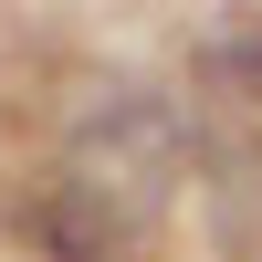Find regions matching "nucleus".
Instances as JSON below:
<instances>
[{"label": "nucleus", "instance_id": "f257e3e1", "mask_svg": "<svg viewBox=\"0 0 262 262\" xmlns=\"http://www.w3.org/2000/svg\"><path fill=\"white\" fill-rule=\"evenodd\" d=\"M179 179H189V116L168 95L95 105V116L74 126V147H63V168H53V189H74L84 210H105L126 242H147V231L168 221Z\"/></svg>", "mask_w": 262, "mask_h": 262}, {"label": "nucleus", "instance_id": "f03ea898", "mask_svg": "<svg viewBox=\"0 0 262 262\" xmlns=\"http://www.w3.org/2000/svg\"><path fill=\"white\" fill-rule=\"evenodd\" d=\"M32 242H42V262H137V242L105 210H84L74 189H42L32 200Z\"/></svg>", "mask_w": 262, "mask_h": 262}]
</instances>
